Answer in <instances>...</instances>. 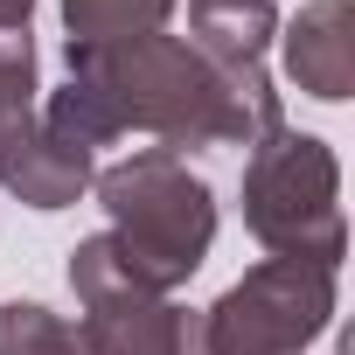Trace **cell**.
<instances>
[{
	"instance_id": "cell-1",
	"label": "cell",
	"mask_w": 355,
	"mask_h": 355,
	"mask_svg": "<svg viewBox=\"0 0 355 355\" xmlns=\"http://www.w3.org/2000/svg\"><path fill=\"white\" fill-rule=\"evenodd\" d=\"M70 77L112 112L119 132L139 125V132H160L167 146H251L279 132L174 35H139L119 49H70Z\"/></svg>"
},
{
	"instance_id": "cell-2",
	"label": "cell",
	"mask_w": 355,
	"mask_h": 355,
	"mask_svg": "<svg viewBox=\"0 0 355 355\" xmlns=\"http://www.w3.org/2000/svg\"><path fill=\"white\" fill-rule=\"evenodd\" d=\"M98 202L112 216V244L125 251L132 279L146 293H174L202 258H209V237H216V202L196 174L182 167L174 146H139L132 160L105 167L98 174Z\"/></svg>"
},
{
	"instance_id": "cell-3",
	"label": "cell",
	"mask_w": 355,
	"mask_h": 355,
	"mask_svg": "<svg viewBox=\"0 0 355 355\" xmlns=\"http://www.w3.org/2000/svg\"><path fill=\"white\" fill-rule=\"evenodd\" d=\"M244 223L272 258H341V209H334V153L306 132H265L244 167Z\"/></svg>"
},
{
	"instance_id": "cell-4",
	"label": "cell",
	"mask_w": 355,
	"mask_h": 355,
	"mask_svg": "<svg viewBox=\"0 0 355 355\" xmlns=\"http://www.w3.org/2000/svg\"><path fill=\"white\" fill-rule=\"evenodd\" d=\"M334 313V265L265 258L202 313V355H300Z\"/></svg>"
},
{
	"instance_id": "cell-5",
	"label": "cell",
	"mask_w": 355,
	"mask_h": 355,
	"mask_svg": "<svg viewBox=\"0 0 355 355\" xmlns=\"http://www.w3.org/2000/svg\"><path fill=\"white\" fill-rule=\"evenodd\" d=\"M70 286L84 300V348L91 355H202V320L167 293H146L112 237H84L70 251Z\"/></svg>"
},
{
	"instance_id": "cell-6",
	"label": "cell",
	"mask_w": 355,
	"mask_h": 355,
	"mask_svg": "<svg viewBox=\"0 0 355 355\" xmlns=\"http://www.w3.org/2000/svg\"><path fill=\"white\" fill-rule=\"evenodd\" d=\"M0 182L28 209H63L91 189V153L63 139L42 112H8L0 119Z\"/></svg>"
},
{
	"instance_id": "cell-7",
	"label": "cell",
	"mask_w": 355,
	"mask_h": 355,
	"mask_svg": "<svg viewBox=\"0 0 355 355\" xmlns=\"http://www.w3.org/2000/svg\"><path fill=\"white\" fill-rule=\"evenodd\" d=\"M286 70L300 77V91L313 98H348L355 84V15L348 0H313V8L286 28Z\"/></svg>"
},
{
	"instance_id": "cell-8",
	"label": "cell",
	"mask_w": 355,
	"mask_h": 355,
	"mask_svg": "<svg viewBox=\"0 0 355 355\" xmlns=\"http://www.w3.org/2000/svg\"><path fill=\"white\" fill-rule=\"evenodd\" d=\"M174 0H63L70 21V49H119L139 35H160Z\"/></svg>"
},
{
	"instance_id": "cell-9",
	"label": "cell",
	"mask_w": 355,
	"mask_h": 355,
	"mask_svg": "<svg viewBox=\"0 0 355 355\" xmlns=\"http://www.w3.org/2000/svg\"><path fill=\"white\" fill-rule=\"evenodd\" d=\"M0 355H91V348L63 313H49L35 300H8L0 306Z\"/></svg>"
},
{
	"instance_id": "cell-10",
	"label": "cell",
	"mask_w": 355,
	"mask_h": 355,
	"mask_svg": "<svg viewBox=\"0 0 355 355\" xmlns=\"http://www.w3.org/2000/svg\"><path fill=\"white\" fill-rule=\"evenodd\" d=\"M35 112V42L28 28H0V119Z\"/></svg>"
},
{
	"instance_id": "cell-11",
	"label": "cell",
	"mask_w": 355,
	"mask_h": 355,
	"mask_svg": "<svg viewBox=\"0 0 355 355\" xmlns=\"http://www.w3.org/2000/svg\"><path fill=\"white\" fill-rule=\"evenodd\" d=\"M28 15H35V0H0V28H28Z\"/></svg>"
}]
</instances>
